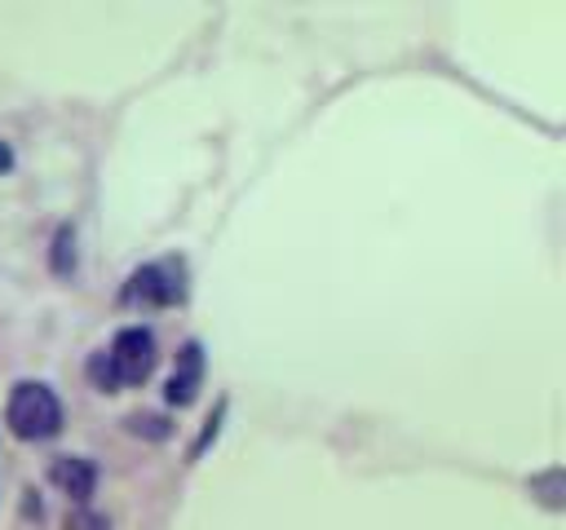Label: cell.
Segmentation results:
<instances>
[{"label":"cell","mask_w":566,"mask_h":530,"mask_svg":"<svg viewBox=\"0 0 566 530\" xmlns=\"http://www.w3.org/2000/svg\"><path fill=\"white\" fill-rule=\"evenodd\" d=\"M181 296H186V274H181V261H172V256L133 269L128 287H124V300H133V305H155V309L177 305Z\"/></svg>","instance_id":"cell-2"},{"label":"cell","mask_w":566,"mask_h":530,"mask_svg":"<svg viewBox=\"0 0 566 530\" xmlns=\"http://www.w3.org/2000/svg\"><path fill=\"white\" fill-rule=\"evenodd\" d=\"M9 163H13V150H9V146H4V141H0V172H4V168H9Z\"/></svg>","instance_id":"cell-10"},{"label":"cell","mask_w":566,"mask_h":530,"mask_svg":"<svg viewBox=\"0 0 566 530\" xmlns=\"http://www.w3.org/2000/svg\"><path fill=\"white\" fill-rule=\"evenodd\" d=\"M4 420L13 428V437L22 442H44L62 428V402L49 384L40 380H18L13 393H9V406H4Z\"/></svg>","instance_id":"cell-1"},{"label":"cell","mask_w":566,"mask_h":530,"mask_svg":"<svg viewBox=\"0 0 566 530\" xmlns=\"http://www.w3.org/2000/svg\"><path fill=\"white\" fill-rule=\"evenodd\" d=\"M128 428L133 433H146V437H168V424L159 415H128Z\"/></svg>","instance_id":"cell-8"},{"label":"cell","mask_w":566,"mask_h":530,"mask_svg":"<svg viewBox=\"0 0 566 530\" xmlns=\"http://www.w3.org/2000/svg\"><path fill=\"white\" fill-rule=\"evenodd\" d=\"M106 358H111V371H115V380L119 384H142L150 371H155V336L146 331V327H124L115 340H111V349H106Z\"/></svg>","instance_id":"cell-3"},{"label":"cell","mask_w":566,"mask_h":530,"mask_svg":"<svg viewBox=\"0 0 566 530\" xmlns=\"http://www.w3.org/2000/svg\"><path fill=\"white\" fill-rule=\"evenodd\" d=\"M66 530H106V521L93 517V512H71L66 517Z\"/></svg>","instance_id":"cell-9"},{"label":"cell","mask_w":566,"mask_h":530,"mask_svg":"<svg viewBox=\"0 0 566 530\" xmlns=\"http://www.w3.org/2000/svg\"><path fill=\"white\" fill-rule=\"evenodd\" d=\"M71 265H75V234H71V225H62L57 230V243H53V269L57 274H71Z\"/></svg>","instance_id":"cell-7"},{"label":"cell","mask_w":566,"mask_h":530,"mask_svg":"<svg viewBox=\"0 0 566 530\" xmlns=\"http://www.w3.org/2000/svg\"><path fill=\"white\" fill-rule=\"evenodd\" d=\"M49 477H53V486H57L66 499H75V504H88V495H93V486H97V468H93V459H84V455H57L53 468H49Z\"/></svg>","instance_id":"cell-4"},{"label":"cell","mask_w":566,"mask_h":530,"mask_svg":"<svg viewBox=\"0 0 566 530\" xmlns=\"http://www.w3.org/2000/svg\"><path fill=\"white\" fill-rule=\"evenodd\" d=\"M199 380H203V353H199V344L190 340L181 353H177V371H172V380H168V402L172 406H190L195 402V393H199Z\"/></svg>","instance_id":"cell-5"},{"label":"cell","mask_w":566,"mask_h":530,"mask_svg":"<svg viewBox=\"0 0 566 530\" xmlns=\"http://www.w3.org/2000/svg\"><path fill=\"white\" fill-rule=\"evenodd\" d=\"M88 380H93L102 393H115V389H119V380H115V371H111V358H106V349H97V353L88 358Z\"/></svg>","instance_id":"cell-6"}]
</instances>
